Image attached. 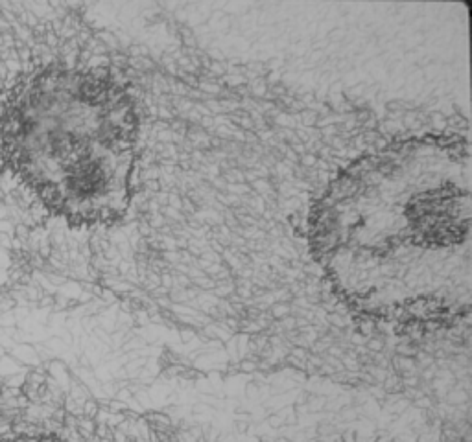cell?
Wrapping results in <instances>:
<instances>
[{"label": "cell", "mask_w": 472, "mask_h": 442, "mask_svg": "<svg viewBox=\"0 0 472 442\" xmlns=\"http://www.w3.org/2000/svg\"><path fill=\"white\" fill-rule=\"evenodd\" d=\"M470 148L456 135L391 142L341 170L308 217L312 254L354 312L448 323L472 299Z\"/></svg>", "instance_id": "cell-1"}, {"label": "cell", "mask_w": 472, "mask_h": 442, "mask_svg": "<svg viewBox=\"0 0 472 442\" xmlns=\"http://www.w3.org/2000/svg\"><path fill=\"white\" fill-rule=\"evenodd\" d=\"M0 136L8 168L57 216L100 225L128 212L139 116L113 76L76 68L30 76L6 103Z\"/></svg>", "instance_id": "cell-2"}, {"label": "cell", "mask_w": 472, "mask_h": 442, "mask_svg": "<svg viewBox=\"0 0 472 442\" xmlns=\"http://www.w3.org/2000/svg\"><path fill=\"white\" fill-rule=\"evenodd\" d=\"M6 442H63L52 437H41V435H24V437H15Z\"/></svg>", "instance_id": "cell-3"}]
</instances>
